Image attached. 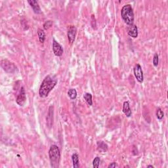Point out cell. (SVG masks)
<instances>
[{
  "label": "cell",
  "instance_id": "obj_10",
  "mask_svg": "<svg viewBox=\"0 0 168 168\" xmlns=\"http://www.w3.org/2000/svg\"><path fill=\"white\" fill-rule=\"evenodd\" d=\"M127 33L131 37L136 38L138 36V29L137 26L135 24H131V25H129L127 27Z\"/></svg>",
  "mask_w": 168,
  "mask_h": 168
},
{
  "label": "cell",
  "instance_id": "obj_5",
  "mask_svg": "<svg viewBox=\"0 0 168 168\" xmlns=\"http://www.w3.org/2000/svg\"><path fill=\"white\" fill-rule=\"evenodd\" d=\"M134 75H135L136 79L139 83H143V72L142 70V68L139 64H135V67L133 69Z\"/></svg>",
  "mask_w": 168,
  "mask_h": 168
},
{
  "label": "cell",
  "instance_id": "obj_6",
  "mask_svg": "<svg viewBox=\"0 0 168 168\" xmlns=\"http://www.w3.org/2000/svg\"><path fill=\"white\" fill-rule=\"evenodd\" d=\"M53 53L57 57H60L63 54V49L62 46L54 39L53 41Z\"/></svg>",
  "mask_w": 168,
  "mask_h": 168
},
{
  "label": "cell",
  "instance_id": "obj_11",
  "mask_svg": "<svg viewBox=\"0 0 168 168\" xmlns=\"http://www.w3.org/2000/svg\"><path fill=\"white\" fill-rule=\"evenodd\" d=\"M28 2L30 5L31 7L32 8L33 12L36 13V14H40V13H41V8H40L39 4H38V2L37 1H35V0H32V1H28Z\"/></svg>",
  "mask_w": 168,
  "mask_h": 168
},
{
  "label": "cell",
  "instance_id": "obj_9",
  "mask_svg": "<svg viewBox=\"0 0 168 168\" xmlns=\"http://www.w3.org/2000/svg\"><path fill=\"white\" fill-rule=\"evenodd\" d=\"M76 35V28L74 26H70L68 29V39L70 44H72L75 40Z\"/></svg>",
  "mask_w": 168,
  "mask_h": 168
},
{
  "label": "cell",
  "instance_id": "obj_17",
  "mask_svg": "<svg viewBox=\"0 0 168 168\" xmlns=\"http://www.w3.org/2000/svg\"><path fill=\"white\" fill-rule=\"evenodd\" d=\"M68 95L71 99L74 100L77 97V92L75 89H70L68 91Z\"/></svg>",
  "mask_w": 168,
  "mask_h": 168
},
{
  "label": "cell",
  "instance_id": "obj_4",
  "mask_svg": "<svg viewBox=\"0 0 168 168\" xmlns=\"http://www.w3.org/2000/svg\"><path fill=\"white\" fill-rule=\"evenodd\" d=\"M2 68L7 73H13L17 70V66L14 63L7 59H3L1 61Z\"/></svg>",
  "mask_w": 168,
  "mask_h": 168
},
{
  "label": "cell",
  "instance_id": "obj_20",
  "mask_svg": "<svg viewBox=\"0 0 168 168\" xmlns=\"http://www.w3.org/2000/svg\"><path fill=\"white\" fill-rule=\"evenodd\" d=\"M53 24V21H46L44 24V28L45 30H48L49 28H50L51 26H52Z\"/></svg>",
  "mask_w": 168,
  "mask_h": 168
},
{
  "label": "cell",
  "instance_id": "obj_12",
  "mask_svg": "<svg viewBox=\"0 0 168 168\" xmlns=\"http://www.w3.org/2000/svg\"><path fill=\"white\" fill-rule=\"evenodd\" d=\"M123 112L125 114V115L127 117H130L131 116V110L129 106V102L125 101L124 102V105H123Z\"/></svg>",
  "mask_w": 168,
  "mask_h": 168
},
{
  "label": "cell",
  "instance_id": "obj_7",
  "mask_svg": "<svg viewBox=\"0 0 168 168\" xmlns=\"http://www.w3.org/2000/svg\"><path fill=\"white\" fill-rule=\"evenodd\" d=\"M26 92L25 90H24V87H22L21 90L20 91V93L18 95V97L17 98V103L19 106H23L24 104V103L26 102Z\"/></svg>",
  "mask_w": 168,
  "mask_h": 168
},
{
  "label": "cell",
  "instance_id": "obj_8",
  "mask_svg": "<svg viewBox=\"0 0 168 168\" xmlns=\"http://www.w3.org/2000/svg\"><path fill=\"white\" fill-rule=\"evenodd\" d=\"M53 115H54V107L51 106L49 108L48 116H47V125H48L49 128H51L53 125Z\"/></svg>",
  "mask_w": 168,
  "mask_h": 168
},
{
  "label": "cell",
  "instance_id": "obj_3",
  "mask_svg": "<svg viewBox=\"0 0 168 168\" xmlns=\"http://www.w3.org/2000/svg\"><path fill=\"white\" fill-rule=\"evenodd\" d=\"M121 15L124 22L128 25L133 24L134 13L130 4H127L123 7L121 11Z\"/></svg>",
  "mask_w": 168,
  "mask_h": 168
},
{
  "label": "cell",
  "instance_id": "obj_18",
  "mask_svg": "<svg viewBox=\"0 0 168 168\" xmlns=\"http://www.w3.org/2000/svg\"><path fill=\"white\" fill-rule=\"evenodd\" d=\"M163 116H164V114H163V112L162 110V109L159 108L156 110V117L158 120H161L163 118Z\"/></svg>",
  "mask_w": 168,
  "mask_h": 168
},
{
  "label": "cell",
  "instance_id": "obj_2",
  "mask_svg": "<svg viewBox=\"0 0 168 168\" xmlns=\"http://www.w3.org/2000/svg\"><path fill=\"white\" fill-rule=\"evenodd\" d=\"M49 156L51 167L54 168L59 167L60 159V153L59 147L57 145H54L51 146L49 151Z\"/></svg>",
  "mask_w": 168,
  "mask_h": 168
},
{
  "label": "cell",
  "instance_id": "obj_23",
  "mask_svg": "<svg viewBox=\"0 0 168 168\" xmlns=\"http://www.w3.org/2000/svg\"><path fill=\"white\" fill-rule=\"evenodd\" d=\"M147 167H152V168H154V166H153V165H148Z\"/></svg>",
  "mask_w": 168,
  "mask_h": 168
},
{
  "label": "cell",
  "instance_id": "obj_15",
  "mask_svg": "<svg viewBox=\"0 0 168 168\" xmlns=\"http://www.w3.org/2000/svg\"><path fill=\"white\" fill-rule=\"evenodd\" d=\"M37 34L38 37H39V41L41 42V43H44L45 41V39H46V33H45L44 31L43 30H41V29H38Z\"/></svg>",
  "mask_w": 168,
  "mask_h": 168
},
{
  "label": "cell",
  "instance_id": "obj_13",
  "mask_svg": "<svg viewBox=\"0 0 168 168\" xmlns=\"http://www.w3.org/2000/svg\"><path fill=\"white\" fill-rule=\"evenodd\" d=\"M98 150L100 152H106L108 150V146L106 143H104L102 141H98L97 142Z\"/></svg>",
  "mask_w": 168,
  "mask_h": 168
},
{
  "label": "cell",
  "instance_id": "obj_1",
  "mask_svg": "<svg viewBox=\"0 0 168 168\" xmlns=\"http://www.w3.org/2000/svg\"><path fill=\"white\" fill-rule=\"evenodd\" d=\"M58 82V79L55 76L49 75L46 76L42 82L39 87V96L42 98L47 97L49 93L54 88Z\"/></svg>",
  "mask_w": 168,
  "mask_h": 168
},
{
  "label": "cell",
  "instance_id": "obj_16",
  "mask_svg": "<svg viewBox=\"0 0 168 168\" xmlns=\"http://www.w3.org/2000/svg\"><path fill=\"white\" fill-rule=\"evenodd\" d=\"M84 99L86 100V102L89 105V106H91V105L93 104L92 95H91V94L89 93H85L84 95Z\"/></svg>",
  "mask_w": 168,
  "mask_h": 168
},
{
  "label": "cell",
  "instance_id": "obj_19",
  "mask_svg": "<svg viewBox=\"0 0 168 168\" xmlns=\"http://www.w3.org/2000/svg\"><path fill=\"white\" fill-rule=\"evenodd\" d=\"M100 162V158L99 157H96V158H95V159H94L93 162V167L94 168H98V166H99Z\"/></svg>",
  "mask_w": 168,
  "mask_h": 168
},
{
  "label": "cell",
  "instance_id": "obj_14",
  "mask_svg": "<svg viewBox=\"0 0 168 168\" xmlns=\"http://www.w3.org/2000/svg\"><path fill=\"white\" fill-rule=\"evenodd\" d=\"M72 159L73 162V166L74 168H78L80 167L79 163V157L77 154H74L72 156Z\"/></svg>",
  "mask_w": 168,
  "mask_h": 168
},
{
  "label": "cell",
  "instance_id": "obj_21",
  "mask_svg": "<svg viewBox=\"0 0 168 168\" xmlns=\"http://www.w3.org/2000/svg\"><path fill=\"white\" fill-rule=\"evenodd\" d=\"M159 63V57L157 53H155L153 58V64L154 66H158Z\"/></svg>",
  "mask_w": 168,
  "mask_h": 168
},
{
  "label": "cell",
  "instance_id": "obj_22",
  "mask_svg": "<svg viewBox=\"0 0 168 168\" xmlns=\"http://www.w3.org/2000/svg\"><path fill=\"white\" fill-rule=\"evenodd\" d=\"M118 167V165H117V163H116V162L112 163L108 165V168H112V167L114 168V167Z\"/></svg>",
  "mask_w": 168,
  "mask_h": 168
}]
</instances>
